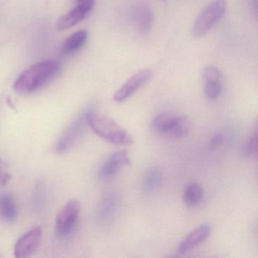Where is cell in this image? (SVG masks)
Listing matches in <instances>:
<instances>
[{
	"label": "cell",
	"instance_id": "cell-6",
	"mask_svg": "<svg viewBox=\"0 0 258 258\" xmlns=\"http://www.w3.org/2000/svg\"><path fill=\"white\" fill-rule=\"evenodd\" d=\"M81 204L76 199L69 201L60 210L55 219V230L57 236L66 238L72 235L78 225Z\"/></svg>",
	"mask_w": 258,
	"mask_h": 258
},
{
	"label": "cell",
	"instance_id": "cell-22",
	"mask_svg": "<svg viewBox=\"0 0 258 258\" xmlns=\"http://www.w3.org/2000/svg\"><path fill=\"white\" fill-rule=\"evenodd\" d=\"M223 142H224V136L223 134L219 133V134H215L210 141L209 149L211 150H215L221 146Z\"/></svg>",
	"mask_w": 258,
	"mask_h": 258
},
{
	"label": "cell",
	"instance_id": "cell-14",
	"mask_svg": "<svg viewBox=\"0 0 258 258\" xmlns=\"http://www.w3.org/2000/svg\"><path fill=\"white\" fill-rule=\"evenodd\" d=\"M119 199L115 194H108L102 199L99 206V221L102 223H108L112 220L115 215L118 208Z\"/></svg>",
	"mask_w": 258,
	"mask_h": 258
},
{
	"label": "cell",
	"instance_id": "cell-7",
	"mask_svg": "<svg viewBox=\"0 0 258 258\" xmlns=\"http://www.w3.org/2000/svg\"><path fill=\"white\" fill-rule=\"evenodd\" d=\"M153 77V72L150 69L139 71L129 78L123 85L115 92L114 100L123 102L132 96L136 92L147 84Z\"/></svg>",
	"mask_w": 258,
	"mask_h": 258
},
{
	"label": "cell",
	"instance_id": "cell-15",
	"mask_svg": "<svg viewBox=\"0 0 258 258\" xmlns=\"http://www.w3.org/2000/svg\"><path fill=\"white\" fill-rule=\"evenodd\" d=\"M88 33L86 31H79L72 34L63 43L61 47L63 53L69 55L78 52L85 45Z\"/></svg>",
	"mask_w": 258,
	"mask_h": 258
},
{
	"label": "cell",
	"instance_id": "cell-1",
	"mask_svg": "<svg viewBox=\"0 0 258 258\" xmlns=\"http://www.w3.org/2000/svg\"><path fill=\"white\" fill-rule=\"evenodd\" d=\"M60 69L61 64L55 60L37 63L19 77L15 83L14 90L21 95L35 93L52 81Z\"/></svg>",
	"mask_w": 258,
	"mask_h": 258
},
{
	"label": "cell",
	"instance_id": "cell-2",
	"mask_svg": "<svg viewBox=\"0 0 258 258\" xmlns=\"http://www.w3.org/2000/svg\"><path fill=\"white\" fill-rule=\"evenodd\" d=\"M89 126L101 138L117 146H131L134 137L115 120L103 114L89 110L87 113Z\"/></svg>",
	"mask_w": 258,
	"mask_h": 258
},
{
	"label": "cell",
	"instance_id": "cell-11",
	"mask_svg": "<svg viewBox=\"0 0 258 258\" xmlns=\"http://www.w3.org/2000/svg\"><path fill=\"white\" fill-rule=\"evenodd\" d=\"M211 228L210 225H201L188 234V236L180 243L178 247V252L180 253H188L196 248L199 244L205 241L211 235Z\"/></svg>",
	"mask_w": 258,
	"mask_h": 258
},
{
	"label": "cell",
	"instance_id": "cell-5",
	"mask_svg": "<svg viewBox=\"0 0 258 258\" xmlns=\"http://www.w3.org/2000/svg\"><path fill=\"white\" fill-rule=\"evenodd\" d=\"M226 0H213L195 21L193 34L197 37L205 35L223 18L226 11Z\"/></svg>",
	"mask_w": 258,
	"mask_h": 258
},
{
	"label": "cell",
	"instance_id": "cell-20",
	"mask_svg": "<svg viewBox=\"0 0 258 258\" xmlns=\"http://www.w3.org/2000/svg\"><path fill=\"white\" fill-rule=\"evenodd\" d=\"M205 92L208 99L216 100L221 95V82L220 81H207L205 82Z\"/></svg>",
	"mask_w": 258,
	"mask_h": 258
},
{
	"label": "cell",
	"instance_id": "cell-17",
	"mask_svg": "<svg viewBox=\"0 0 258 258\" xmlns=\"http://www.w3.org/2000/svg\"><path fill=\"white\" fill-rule=\"evenodd\" d=\"M33 206L37 212H42L46 209L47 205V193L43 182H38L34 188L32 198Z\"/></svg>",
	"mask_w": 258,
	"mask_h": 258
},
{
	"label": "cell",
	"instance_id": "cell-13",
	"mask_svg": "<svg viewBox=\"0 0 258 258\" xmlns=\"http://www.w3.org/2000/svg\"><path fill=\"white\" fill-rule=\"evenodd\" d=\"M19 217L17 205L11 195L0 194V218L7 223L16 221Z\"/></svg>",
	"mask_w": 258,
	"mask_h": 258
},
{
	"label": "cell",
	"instance_id": "cell-10",
	"mask_svg": "<svg viewBox=\"0 0 258 258\" xmlns=\"http://www.w3.org/2000/svg\"><path fill=\"white\" fill-rule=\"evenodd\" d=\"M131 165L128 152L125 150L118 151L113 154L99 170L101 179H109L117 174L122 168Z\"/></svg>",
	"mask_w": 258,
	"mask_h": 258
},
{
	"label": "cell",
	"instance_id": "cell-18",
	"mask_svg": "<svg viewBox=\"0 0 258 258\" xmlns=\"http://www.w3.org/2000/svg\"><path fill=\"white\" fill-rule=\"evenodd\" d=\"M162 180V175L157 169H152L148 172L143 182V190L150 193L156 190L160 186Z\"/></svg>",
	"mask_w": 258,
	"mask_h": 258
},
{
	"label": "cell",
	"instance_id": "cell-21",
	"mask_svg": "<svg viewBox=\"0 0 258 258\" xmlns=\"http://www.w3.org/2000/svg\"><path fill=\"white\" fill-rule=\"evenodd\" d=\"M203 79L205 82L207 81H220L221 73L220 71L215 66H208L204 69Z\"/></svg>",
	"mask_w": 258,
	"mask_h": 258
},
{
	"label": "cell",
	"instance_id": "cell-8",
	"mask_svg": "<svg viewBox=\"0 0 258 258\" xmlns=\"http://www.w3.org/2000/svg\"><path fill=\"white\" fill-rule=\"evenodd\" d=\"M42 230L40 227L30 229L18 240L15 245V256L26 258L31 256L41 242Z\"/></svg>",
	"mask_w": 258,
	"mask_h": 258
},
{
	"label": "cell",
	"instance_id": "cell-3",
	"mask_svg": "<svg viewBox=\"0 0 258 258\" xmlns=\"http://www.w3.org/2000/svg\"><path fill=\"white\" fill-rule=\"evenodd\" d=\"M88 111L89 110L87 109L81 112L67 126L55 146V153L58 155L67 153L84 137L87 126H89L87 120Z\"/></svg>",
	"mask_w": 258,
	"mask_h": 258
},
{
	"label": "cell",
	"instance_id": "cell-24",
	"mask_svg": "<svg viewBox=\"0 0 258 258\" xmlns=\"http://www.w3.org/2000/svg\"><path fill=\"white\" fill-rule=\"evenodd\" d=\"M0 180H1V176H0Z\"/></svg>",
	"mask_w": 258,
	"mask_h": 258
},
{
	"label": "cell",
	"instance_id": "cell-16",
	"mask_svg": "<svg viewBox=\"0 0 258 258\" xmlns=\"http://www.w3.org/2000/svg\"><path fill=\"white\" fill-rule=\"evenodd\" d=\"M205 192L202 185L198 182H191L185 187L183 202L188 207H196L203 200Z\"/></svg>",
	"mask_w": 258,
	"mask_h": 258
},
{
	"label": "cell",
	"instance_id": "cell-19",
	"mask_svg": "<svg viewBox=\"0 0 258 258\" xmlns=\"http://www.w3.org/2000/svg\"><path fill=\"white\" fill-rule=\"evenodd\" d=\"M258 137L256 129L247 139L242 148V153L247 158H253L257 155Z\"/></svg>",
	"mask_w": 258,
	"mask_h": 258
},
{
	"label": "cell",
	"instance_id": "cell-12",
	"mask_svg": "<svg viewBox=\"0 0 258 258\" xmlns=\"http://www.w3.org/2000/svg\"><path fill=\"white\" fill-rule=\"evenodd\" d=\"M90 12L81 6L77 5L75 9L58 19L56 28L58 31H66L82 22Z\"/></svg>",
	"mask_w": 258,
	"mask_h": 258
},
{
	"label": "cell",
	"instance_id": "cell-23",
	"mask_svg": "<svg viewBox=\"0 0 258 258\" xmlns=\"http://www.w3.org/2000/svg\"><path fill=\"white\" fill-rule=\"evenodd\" d=\"M95 0H78V5L84 7L89 12L91 11L94 6Z\"/></svg>",
	"mask_w": 258,
	"mask_h": 258
},
{
	"label": "cell",
	"instance_id": "cell-4",
	"mask_svg": "<svg viewBox=\"0 0 258 258\" xmlns=\"http://www.w3.org/2000/svg\"><path fill=\"white\" fill-rule=\"evenodd\" d=\"M152 126L155 131L163 135L183 138L189 134L191 123L185 116L163 114L156 116L153 119Z\"/></svg>",
	"mask_w": 258,
	"mask_h": 258
},
{
	"label": "cell",
	"instance_id": "cell-9",
	"mask_svg": "<svg viewBox=\"0 0 258 258\" xmlns=\"http://www.w3.org/2000/svg\"><path fill=\"white\" fill-rule=\"evenodd\" d=\"M130 19L135 29L140 34L146 35L152 28L153 13L146 4H136L130 12Z\"/></svg>",
	"mask_w": 258,
	"mask_h": 258
}]
</instances>
